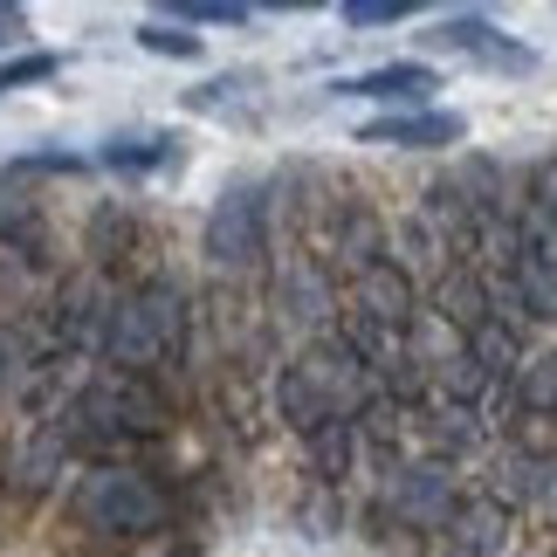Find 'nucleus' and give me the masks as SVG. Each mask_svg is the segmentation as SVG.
<instances>
[{"label":"nucleus","mask_w":557,"mask_h":557,"mask_svg":"<svg viewBox=\"0 0 557 557\" xmlns=\"http://www.w3.org/2000/svg\"><path fill=\"white\" fill-rule=\"evenodd\" d=\"M193 517L173 468H76L55 496V530L76 557H152Z\"/></svg>","instance_id":"1"},{"label":"nucleus","mask_w":557,"mask_h":557,"mask_svg":"<svg viewBox=\"0 0 557 557\" xmlns=\"http://www.w3.org/2000/svg\"><path fill=\"white\" fill-rule=\"evenodd\" d=\"M97 366L132 372V379H159L186 413L193 406V366H200V289H193L173 262L132 275L124 296H117V310H111Z\"/></svg>","instance_id":"2"},{"label":"nucleus","mask_w":557,"mask_h":557,"mask_svg":"<svg viewBox=\"0 0 557 557\" xmlns=\"http://www.w3.org/2000/svg\"><path fill=\"white\" fill-rule=\"evenodd\" d=\"M379 399H385L379 372L345 337H317V345L289 351L283 366H275V420H283L296 441L317 434V426H331V420H366Z\"/></svg>","instance_id":"3"},{"label":"nucleus","mask_w":557,"mask_h":557,"mask_svg":"<svg viewBox=\"0 0 557 557\" xmlns=\"http://www.w3.org/2000/svg\"><path fill=\"white\" fill-rule=\"evenodd\" d=\"M180 399L165 393L159 379H132V372H103L90 366L76 379V393L62 399L55 413V434L70 441V455L97 441H173L180 434Z\"/></svg>","instance_id":"4"},{"label":"nucleus","mask_w":557,"mask_h":557,"mask_svg":"<svg viewBox=\"0 0 557 557\" xmlns=\"http://www.w3.org/2000/svg\"><path fill=\"white\" fill-rule=\"evenodd\" d=\"M200 255H207L213 283L262 289L275 269V186L262 180L221 186V200L207 207V227H200Z\"/></svg>","instance_id":"5"},{"label":"nucleus","mask_w":557,"mask_h":557,"mask_svg":"<svg viewBox=\"0 0 557 557\" xmlns=\"http://www.w3.org/2000/svg\"><path fill=\"white\" fill-rule=\"evenodd\" d=\"M132 275L117 269H97V262H70L62 283L35 304V331H41V351L55 358H76V366H97L103 351V331H111V310Z\"/></svg>","instance_id":"6"},{"label":"nucleus","mask_w":557,"mask_h":557,"mask_svg":"<svg viewBox=\"0 0 557 557\" xmlns=\"http://www.w3.org/2000/svg\"><path fill=\"white\" fill-rule=\"evenodd\" d=\"M461 503H468V488H461L455 468L413 455V461H399L393 475H379L372 503H366V530H372V537H399V530H406V537L434 544L441 530L461 517Z\"/></svg>","instance_id":"7"},{"label":"nucleus","mask_w":557,"mask_h":557,"mask_svg":"<svg viewBox=\"0 0 557 557\" xmlns=\"http://www.w3.org/2000/svg\"><path fill=\"white\" fill-rule=\"evenodd\" d=\"M262 304H269V324L283 337V351H304L317 337H337V317H345V283L317 262L310 248H283L262 283Z\"/></svg>","instance_id":"8"},{"label":"nucleus","mask_w":557,"mask_h":557,"mask_svg":"<svg viewBox=\"0 0 557 557\" xmlns=\"http://www.w3.org/2000/svg\"><path fill=\"white\" fill-rule=\"evenodd\" d=\"M70 475H76V455L55 434V420L8 426L0 434V523H28L49 496L70 488Z\"/></svg>","instance_id":"9"},{"label":"nucleus","mask_w":557,"mask_h":557,"mask_svg":"<svg viewBox=\"0 0 557 557\" xmlns=\"http://www.w3.org/2000/svg\"><path fill=\"white\" fill-rule=\"evenodd\" d=\"M76 262L117 269V275H145L159 269V227L145 221L138 200H103L90 221H83V255Z\"/></svg>","instance_id":"10"},{"label":"nucleus","mask_w":557,"mask_h":557,"mask_svg":"<svg viewBox=\"0 0 557 557\" xmlns=\"http://www.w3.org/2000/svg\"><path fill=\"white\" fill-rule=\"evenodd\" d=\"M345 310L379 317V324H393V331H413L420 310H426V296H420V275L406 269L399 255H385V262H372L366 275L345 283Z\"/></svg>","instance_id":"11"},{"label":"nucleus","mask_w":557,"mask_h":557,"mask_svg":"<svg viewBox=\"0 0 557 557\" xmlns=\"http://www.w3.org/2000/svg\"><path fill=\"white\" fill-rule=\"evenodd\" d=\"M426 49H455V55H468V62H482V70H503V76H530V70H537V55H530L523 41H509L496 21H482V14L441 21V28L426 35Z\"/></svg>","instance_id":"12"},{"label":"nucleus","mask_w":557,"mask_h":557,"mask_svg":"<svg viewBox=\"0 0 557 557\" xmlns=\"http://www.w3.org/2000/svg\"><path fill=\"white\" fill-rule=\"evenodd\" d=\"M413 434H420V455L426 461L461 468V461H475L482 447H488V420L468 413V406H426V413L413 420Z\"/></svg>","instance_id":"13"},{"label":"nucleus","mask_w":557,"mask_h":557,"mask_svg":"<svg viewBox=\"0 0 557 557\" xmlns=\"http://www.w3.org/2000/svg\"><path fill=\"white\" fill-rule=\"evenodd\" d=\"M358 145H393V152H447L461 145V117L455 111H399V117H372Z\"/></svg>","instance_id":"14"},{"label":"nucleus","mask_w":557,"mask_h":557,"mask_svg":"<svg viewBox=\"0 0 557 557\" xmlns=\"http://www.w3.org/2000/svg\"><path fill=\"white\" fill-rule=\"evenodd\" d=\"M296 447H304V468H310V482H317V488H345L358 468H366V441H358V420H331V426H317V434H304Z\"/></svg>","instance_id":"15"},{"label":"nucleus","mask_w":557,"mask_h":557,"mask_svg":"<svg viewBox=\"0 0 557 557\" xmlns=\"http://www.w3.org/2000/svg\"><path fill=\"white\" fill-rule=\"evenodd\" d=\"M509 530H517V523H509L496 503L468 496L461 517L434 537V557H503V550H509Z\"/></svg>","instance_id":"16"},{"label":"nucleus","mask_w":557,"mask_h":557,"mask_svg":"<svg viewBox=\"0 0 557 557\" xmlns=\"http://www.w3.org/2000/svg\"><path fill=\"white\" fill-rule=\"evenodd\" d=\"M337 90H345V97H372V103H420V111H426V97L441 90V76L426 70V62H379V70L337 83Z\"/></svg>","instance_id":"17"},{"label":"nucleus","mask_w":557,"mask_h":557,"mask_svg":"<svg viewBox=\"0 0 557 557\" xmlns=\"http://www.w3.org/2000/svg\"><path fill=\"white\" fill-rule=\"evenodd\" d=\"M41 358V331H35V310H0V413L14 406L21 379L35 372Z\"/></svg>","instance_id":"18"},{"label":"nucleus","mask_w":557,"mask_h":557,"mask_svg":"<svg viewBox=\"0 0 557 557\" xmlns=\"http://www.w3.org/2000/svg\"><path fill=\"white\" fill-rule=\"evenodd\" d=\"M173 159H180V138H165V132H152V138H111V145L97 152V165H111V173H124V180L165 173Z\"/></svg>","instance_id":"19"},{"label":"nucleus","mask_w":557,"mask_h":557,"mask_svg":"<svg viewBox=\"0 0 557 557\" xmlns=\"http://www.w3.org/2000/svg\"><path fill=\"white\" fill-rule=\"evenodd\" d=\"M83 165L90 159H76V152H21V159H8V186H21V180H83Z\"/></svg>","instance_id":"20"},{"label":"nucleus","mask_w":557,"mask_h":557,"mask_svg":"<svg viewBox=\"0 0 557 557\" xmlns=\"http://www.w3.org/2000/svg\"><path fill=\"white\" fill-rule=\"evenodd\" d=\"M503 434H509V447H517V455H530V461H557V413H517Z\"/></svg>","instance_id":"21"},{"label":"nucleus","mask_w":557,"mask_h":557,"mask_svg":"<svg viewBox=\"0 0 557 557\" xmlns=\"http://www.w3.org/2000/svg\"><path fill=\"white\" fill-rule=\"evenodd\" d=\"M55 70H62V55H49V49H21V55L0 62V97H8V90H35V83H49Z\"/></svg>","instance_id":"22"},{"label":"nucleus","mask_w":557,"mask_h":557,"mask_svg":"<svg viewBox=\"0 0 557 557\" xmlns=\"http://www.w3.org/2000/svg\"><path fill=\"white\" fill-rule=\"evenodd\" d=\"M138 49L145 55H165V62H200V35L165 28V21H145V28H138Z\"/></svg>","instance_id":"23"},{"label":"nucleus","mask_w":557,"mask_h":557,"mask_svg":"<svg viewBox=\"0 0 557 557\" xmlns=\"http://www.w3.org/2000/svg\"><path fill=\"white\" fill-rule=\"evenodd\" d=\"M173 14L186 28H248V8H234V0H173Z\"/></svg>","instance_id":"24"},{"label":"nucleus","mask_w":557,"mask_h":557,"mask_svg":"<svg viewBox=\"0 0 557 557\" xmlns=\"http://www.w3.org/2000/svg\"><path fill=\"white\" fill-rule=\"evenodd\" d=\"M413 14V0H345V28H393Z\"/></svg>","instance_id":"25"},{"label":"nucleus","mask_w":557,"mask_h":557,"mask_svg":"<svg viewBox=\"0 0 557 557\" xmlns=\"http://www.w3.org/2000/svg\"><path fill=\"white\" fill-rule=\"evenodd\" d=\"M530 517L557 530V461H544V475H537V503H530Z\"/></svg>","instance_id":"26"},{"label":"nucleus","mask_w":557,"mask_h":557,"mask_svg":"<svg viewBox=\"0 0 557 557\" xmlns=\"http://www.w3.org/2000/svg\"><path fill=\"white\" fill-rule=\"evenodd\" d=\"M21 41H28V8L0 0V49H14V55H21Z\"/></svg>","instance_id":"27"},{"label":"nucleus","mask_w":557,"mask_h":557,"mask_svg":"<svg viewBox=\"0 0 557 557\" xmlns=\"http://www.w3.org/2000/svg\"><path fill=\"white\" fill-rule=\"evenodd\" d=\"M152 557H180V550H152Z\"/></svg>","instance_id":"28"}]
</instances>
